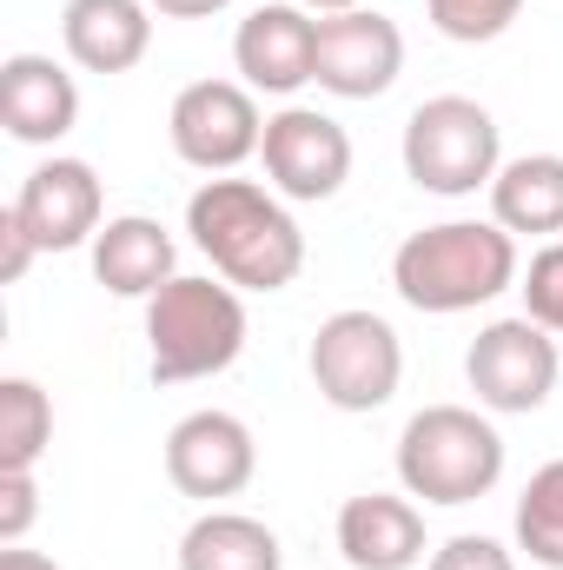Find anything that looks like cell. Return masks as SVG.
<instances>
[{"mask_svg":"<svg viewBox=\"0 0 563 570\" xmlns=\"http://www.w3.org/2000/svg\"><path fill=\"white\" fill-rule=\"evenodd\" d=\"M186 233L213 259V273L239 292H285L305 273V226L292 219V199L259 179L213 173L186 199Z\"/></svg>","mask_w":563,"mask_h":570,"instance_id":"6da1fadb","label":"cell"},{"mask_svg":"<svg viewBox=\"0 0 563 570\" xmlns=\"http://www.w3.org/2000/svg\"><path fill=\"white\" fill-rule=\"evenodd\" d=\"M517 279H524V259L497 219H437L392 253L398 298L412 312H431V318L477 312V305L504 298Z\"/></svg>","mask_w":563,"mask_h":570,"instance_id":"7a4b0ae2","label":"cell"},{"mask_svg":"<svg viewBox=\"0 0 563 570\" xmlns=\"http://www.w3.org/2000/svg\"><path fill=\"white\" fill-rule=\"evenodd\" d=\"M246 292L219 273H179L146 298V372L152 385H192L219 379L246 352Z\"/></svg>","mask_w":563,"mask_h":570,"instance_id":"3957f363","label":"cell"},{"mask_svg":"<svg viewBox=\"0 0 563 570\" xmlns=\"http://www.w3.org/2000/svg\"><path fill=\"white\" fill-rule=\"evenodd\" d=\"M504 484V431L484 405H424L398 431V491L418 504H477Z\"/></svg>","mask_w":563,"mask_h":570,"instance_id":"277c9868","label":"cell"},{"mask_svg":"<svg viewBox=\"0 0 563 570\" xmlns=\"http://www.w3.org/2000/svg\"><path fill=\"white\" fill-rule=\"evenodd\" d=\"M398 159H405V179L418 193L471 199V193H491V179L504 166V127L471 94H431L405 120Z\"/></svg>","mask_w":563,"mask_h":570,"instance_id":"5b68a950","label":"cell"},{"mask_svg":"<svg viewBox=\"0 0 563 570\" xmlns=\"http://www.w3.org/2000/svg\"><path fill=\"white\" fill-rule=\"evenodd\" d=\"M305 372L318 385V399L332 412H378L398 399L405 385V338L385 312L372 305H345L332 318H318L312 345H305Z\"/></svg>","mask_w":563,"mask_h":570,"instance_id":"8992f818","label":"cell"},{"mask_svg":"<svg viewBox=\"0 0 563 570\" xmlns=\"http://www.w3.org/2000/svg\"><path fill=\"white\" fill-rule=\"evenodd\" d=\"M557 372H563L557 338H551L531 312L491 318V325L464 345V385H471L477 405L497 412V419H531V412H544L551 392H557Z\"/></svg>","mask_w":563,"mask_h":570,"instance_id":"52a82bcc","label":"cell"},{"mask_svg":"<svg viewBox=\"0 0 563 570\" xmlns=\"http://www.w3.org/2000/svg\"><path fill=\"white\" fill-rule=\"evenodd\" d=\"M266 120L273 114H259V94L246 80H192V87L172 94L166 140L192 173L213 179V173H239L246 159H259Z\"/></svg>","mask_w":563,"mask_h":570,"instance_id":"ba28073f","label":"cell"},{"mask_svg":"<svg viewBox=\"0 0 563 570\" xmlns=\"http://www.w3.org/2000/svg\"><path fill=\"white\" fill-rule=\"evenodd\" d=\"M266 186L292 199V206H318V199H338L345 179H352V134L318 114V107H298L285 100L279 114L266 120Z\"/></svg>","mask_w":563,"mask_h":570,"instance_id":"9c48e42d","label":"cell"},{"mask_svg":"<svg viewBox=\"0 0 563 570\" xmlns=\"http://www.w3.org/2000/svg\"><path fill=\"white\" fill-rule=\"evenodd\" d=\"M166 478L179 498H199L206 511L239 498L253 478H259V438L239 412H186L179 425L166 431Z\"/></svg>","mask_w":563,"mask_h":570,"instance_id":"30bf717a","label":"cell"},{"mask_svg":"<svg viewBox=\"0 0 563 570\" xmlns=\"http://www.w3.org/2000/svg\"><path fill=\"white\" fill-rule=\"evenodd\" d=\"M405 73V33L392 13L378 7H352V13H325L318 20V67L312 80L332 100H378L392 94Z\"/></svg>","mask_w":563,"mask_h":570,"instance_id":"8fae6325","label":"cell"},{"mask_svg":"<svg viewBox=\"0 0 563 570\" xmlns=\"http://www.w3.org/2000/svg\"><path fill=\"white\" fill-rule=\"evenodd\" d=\"M13 213L40 253H73V246H93V233L107 226V193H100V173L87 159L53 153L20 179Z\"/></svg>","mask_w":563,"mask_h":570,"instance_id":"7c38bea8","label":"cell"},{"mask_svg":"<svg viewBox=\"0 0 563 570\" xmlns=\"http://www.w3.org/2000/svg\"><path fill=\"white\" fill-rule=\"evenodd\" d=\"M233 67L253 94L292 100L298 87H312V67H318V13H305L298 0L253 7L233 33Z\"/></svg>","mask_w":563,"mask_h":570,"instance_id":"4fadbf2b","label":"cell"},{"mask_svg":"<svg viewBox=\"0 0 563 570\" xmlns=\"http://www.w3.org/2000/svg\"><path fill=\"white\" fill-rule=\"evenodd\" d=\"M0 127L20 146H60L80 127V80L53 53H7L0 60Z\"/></svg>","mask_w":563,"mask_h":570,"instance_id":"5bb4252c","label":"cell"},{"mask_svg":"<svg viewBox=\"0 0 563 570\" xmlns=\"http://www.w3.org/2000/svg\"><path fill=\"white\" fill-rule=\"evenodd\" d=\"M338 558L352 570H418L431 558L424 511L412 491H358L338 504Z\"/></svg>","mask_w":563,"mask_h":570,"instance_id":"9a60e30c","label":"cell"},{"mask_svg":"<svg viewBox=\"0 0 563 570\" xmlns=\"http://www.w3.org/2000/svg\"><path fill=\"white\" fill-rule=\"evenodd\" d=\"M60 47L80 73H134L152 53V7L146 0H67Z\"/></svg>","mask_w":563,"mask_h":570,"instance_id":"2e32d148","label":"cell"},{"mask_svg":"<svg viewBox=\"0 0 563 570\" xmlns=\"http://www.w3.org/2000/svg\"><path fill=\"white\" fill-rule=\"evenodd\" d=\"M87 259H93V279L107 285L113 298H140V305L159 285L179 279V239H172L152 213H120V219H107V226L93 233Z\"/></svg>","mask_w":563,"mask_h":570,"instance_id":"e0dca14e","label":"cell"},{"mask_svg":"<svg viewBox=\"0 0 563 570\" xmlns=\"http://www.w3.org/2000/svg\"><path fill=\"white\" fill-rule=\"evenodd\" d=\"M491 219L511 239H563V153H517L491 179Z\"/></svg>","mask_w":563,"mask_h":570,"instance_id":"ac0fdd59","label":"cell"},{"mask_svg":"<svg viewBox=\"0 0 563 570\" xmlns=\"http://www.w3.org/2000/svg\"><path fill=\"white\" fill-rule=\"evenodd\" d=\"M179 570H285L279 531L253 511H199L179 538Z\"/></svg>","mask_w":563,"mask_h":570,"instance_id":"d6986e66","label":"cell"},{"mask_svg":"<svg viewBox=\"0 0 563 570\" xmlns=\"http://www.w3.org/2000/svg\"><path fill=\"white\" fill-rule=\"evenodd\" d=\"M53 444V399L33 379H0V471H33Z\"/></svg>","mask_w":563,"mask_h":570,"instance_id":"ffe728a7","label":"cell"},{"mask_svg":"<svg viewBox=\"0 0 563 570\" xmlns=\"http://www.w3.org/2000/svg\"><path fill=\"white\" fill-rule=\"evenodd\" d=\"M511 531H517V551L537 570H563V458L531 471V484L517 491Z\"/></svg>","mask_w":563,"mask_h":570,"instance_id":"44dd1931","label":"cell"},{"mask_svg":"<svg viewBox=\"0 0 563 570\" xmlns=\"http://www.w3.org/2000/svg\"><path fill=\"white\" fill-rule=\"evenodd\" d=\"M431 27L457 47H484L497 33H511V20L524 13V0H424Z\"/></svg>","mask_w":563,"mask_h":570,"instance_id":"7402d4cb","label":"cell"},{"mask_svg":"<svg viewBox=\"0 0 563 570\" xmlns=\"http://www.w3.org/2000/svg\"><path fill=\"white\" fill-rule=\"evenodd\" d=\"M517 292H524V312H531L551 338H563V239H551V246L531 253Z\"/></svg>","mask_w":563,"mask_h":570,"instance_id":"603a6c76","label":"cell"},{"mask_svg":"<svg viewBox=\"0 0 563 570\" xmlns=\"http://www.w3.org/2000/svg\"><path fill=\"white\" fill-rule=\"evenodd\" d=\"M424 570H517V551L497 544V538H484V531H457V538L431 544Z\"/></svg>","mask_w":563,"mask_h":570,"instance_id":"cb8c5ba5","label":"cell"},{"mask_svg":"<svg viewBox=\"0 0 563 570\" xmlns=\"http://www.w3.org/2000/svg\"><path fill=\"white\" fill-rule=\"evenodd\" d=\"M40 518V478L33 471H0V544H27Z\"/></svg>","mask_w":563,"mask_h":570,"instance_id":"d4e9b609","label":"cell"},{"mask_svg":"<svg viewBox=\"0 0 563 570\" xmlns=\"http://www.w3.org/2000/svg\"><path fill=\"white\" fill-rule=\"evenodd\" d=\"M33 259H40V246H33V233L20 226V213L7 206V213H0V285H20L33 273Z\"/></svg>","mask_w":563,"mask_h":570,"instance_id":"484cf974","label":"cell"},{"mask_svg":"<svg viewBox=\"0 0 563 570\" xmlns=\"http://www.w3.org/2000/svg\"><path fill=\"white\" fill-rule=\"evenodd\" d=\"M152 13H166V20H213V13H226L233 0H146Z\"/></svg>","mask_w":563,"mask_h":570,"instance_id":"4316f807","label":"cell"},{"mask_svg":"<svg viewBox=\"0 0 563 570\" xmlns=\"http://www.w3.org/2000/svg\"><path fill=\"white\" fill-rule=\"evenodd\" d=\"M0 570H60L47 551H27V544H0Z\"/></svg>","mask_w":563,"mask_h":570,"instance_id":"83f0119b","label":"cell"}]
</instances>
